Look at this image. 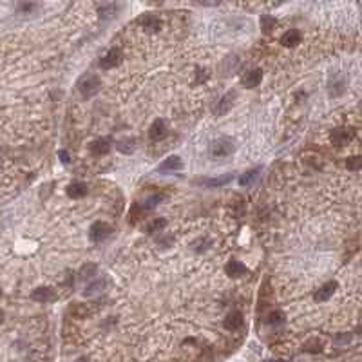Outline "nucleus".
<instances>
[{"instance_id":"obj_1","label":"nucleus","mask_w":362,"mask_h":362,"mask_svg":"<svg viewBox=\"0 0 362 362\" xmlns=\"http://www.w3.org/2000/svg\"><path fill=\"white\" fill-rule=\"evenodd\" d=\"M236 152V145L230 138L221 136L218 140H214L210 145H208V156L212 159H225V157H230Z\"/></svg>"},{"instance_id":"obj_2","label":"nucleus","mask_w":362,"mask_h":362,"mask_svg":"<svg viewBox=\"0 0 362 362\" xmlns=\"http://www.w3.org/2000/svg\"><path fill=\"white\" fill-rule=\"evenodd\" d=\"M102 89V82L96 75H83L78 80V91L82 93L83 98H91Z\"/></svg>"},{"instance_id":"obj_3","label":"nucleus","mask_w":362,"mask_h":362,"mask_svg":"<svg viewBox=\"0 0 362 362\" xmlns=\"http://www.w3.org/2000/svg\"><path fill=\"white\" fill-rule=\"evenodd\" d=\"M110 234H112V226L107 225L105 221H96L89 228V239L93 243H102L109 237Z\"/></svg>"},{"instance_id":"obj_4","label":"nucleus","mask_w":362,"mask_h":362,"mask_svg":"<svg viewBox=\"0 0 362 362\" xmlns=\"http://www.w3.org/2000/svg\"><path fill=\"white\" fill-rule=\"evenodd\" d=\"M123 55H122V51L120 49H110L107 55L103 56L102 60H100V67L102 69H112V67H116V65H120V62H122Z\"/></svg>"},{"instance_id":"obj_5","label":"nucleus","mask_w":362,"mask_h":362,"mask_svg":"<svg viewBox=\"0 0 362 362\" xmlns=\"http://www.w3.org/2000/svg\"><path fill=\"white\" fill-rule=\"evenodd\" d=\"M167 136V122L165 120H154L151 127H149V138L152 142H159Z\"/></svg>"},{"instance_id":"obj_6","label":"nucleus","mask_w":362,"mask_h":362,"mask_svg":"<svg viewBox=\"0 0 362 362\" xmlns=\"http://www.w3.org/2000/svg\"><path fill=\"white\" fill-rule=\"evenodd\" d=\"M183 169V161H181V157L179 156H171L167 157L163 163L157 167V172H161V174H167V172H178Z\"/></svg>"},{"instance_id":"obj_7","label":"nucleus","mask_w":362,"mask_h":362,"mask_svg":"<svg viewBox=\"0 0 362 362\" xmlns=\"http://www.w3.org/2000/svg\"><path fill=\"white\" fill-rule=\"evenodd\" d=\"M351 140H353V130H349V129H335L333 132H331V142H333V145H337V147H344V145H348Z\"/></svg>"},{"instance_id":"obj_8","label":"nucleus","mask_w":362,"mask_h":362,"mask_svg":"<svg viewBox=\"0 0 362 362\" xmlns=\"http://www.w3.org/2000/svg\"><path fill=\"white\" fill-rule=\"evenodd\" d=\"M232 181V174H225L221 178H201L198 179L196 183L203 185V187H208V189H219V187H225L226 183Z\"/></svg>"},{"instance_id":"obj_9","label":"nucleus","mask_w":362,"mask_h":362,"mask_svg":"<svg viewBox=\"0 0 362 362\" xmlns=\"http://www.w3.org/2000/svg\"><path fill=\"white\" fill-rule=\"evenodd\" d=\"M225 272L230 277H243V275H248V268L239 261H228L225 267Z\"/></svg>"},{"instance_id":"obj_10","label":"nucleus","mask_w":362,"mask_h":362,"mask_svg":"<svg viewBox=\"0 0 362 362\" xmlns=\"http://www.w3.org/2000/svg\"><path fill=\"white\" fill-rule=\"evenodd\" d=\"M261 80H263V73H261V69H253V71H248L243 78H241V82H243V85L245 87H248V89H253V87H257L261 83Z\"/></svg>"},{"instance_id":"obj_11","label":"nucleus","mask_w":362,"mask_h":362,"mask_svg":"<svg viewBox=\"0 0 362 362\" xmlns=\"http://www.w3.org/2000/svg\"><path fill=\"white\" fill-rule=\"evenodd\" d=\"M243 315H241V312H230V314L226 315L225 322H223V326H225L228 331H236V330H239L241 326H243Z\"/></svg>"},{"instance_id":"obj_12","label":"nucleus","mask_w":362,"mask_h":362,"mask_svg":"<svg viewBox=\"0 0 362 362\" xmlns=\"http://www.w3.org/2000/svg\"><path fill=\"white\" fill-rule=\"evenodd\" d=\"M234 98H236V93H226L221 100L218 102V107H216V114L218 116H223V114H226L228 110L232 109V103H234Z\"/></svg>"},{"instance_id":"obj_13","label":"nucleus","mask_w":362,"mask_h":362,"mask_svg":"<svg viewBox=\"0 0 362 362\" xmlns=\"http://www.w3.org/2000/svg\"><path fill=\"white\" fill-rule=\"evenodd\" d=\"M335 288H337V283H335V281H330V283H326V284H322V286L319 288V292L315 294V301L317 302L328 301L330 297L333 295Z\"/></svg>"},{"instance_id":"obj_14","label":"nucleus","mask_w":362,"mask_h":362,"mask_svg":"<svg viewBox=\"0 0 362 362\" xmlns=\"http://www.w3.org/2000/svg\"><path fill=\"white\" fill-rule=\"evenodd\" d=\"M31 299L38 302H49L55 299V292L51 288H36L33 294H31Z\"/></svg>"},{"instance_id":"obj_15","label":"nucleus","mask_w":362,"mask_h":362,"mask_svg":"<svg viewBox=\"0 0 362 362\" xmlns=\"http://www.w3.org/2000/svg\"><path fill=\"white\" fill-rule=\"evenodd\" d=\"M299 42H301V33L297 29H290V31H286V33L281 36V44L286 46V47H294Z\"/></svg>"},{"instance_id":"obj_16","label":"nucleus","mask_w":362,"mask_h":362,"mask_svg":"<svg viewBox=\"0 0 362 362\" xmlns=\"http://www.w3.org/2000/svg\"><path fill=\"white\" fill-rule=\"evenodd\" d=\"M110 151V145H109V140H96V142H93V145H91V154L93 156H105L107 152Z\"/></svg>"},{"instance_id":"obj_17","label":"nucleus","mask_w":362,"mask_h":362,"mask_svg":"<svg viewBox=\"0 0 362 362\" xmlns=\"http://www.w3.org/2000/svg\"><path fill=\"white\" fill-rule=\"evenodd\" d=\"M67 194H69V198H73V199L83 198V196L87 194V185L80 183V181H75V183H71L67 187Z\"/></svg>"},{"instance_id":"obj_18","label":"nucleus","mask_w":362,"mask_h":362,"mask_svg":"<svg viewBox=\"0 0 362 362\" xmlns=\"http://www.w3.org/2000/svg\"><path fill=\"white\" fill-rule=\"evenodd\" d=\"M142 26H143L147 31H151V33H154V31H157V29L161 28V20L157 18L156 15H145V16H142Z\"/></svg>"},{"instance_id":"obj_19","label":"nucleus","mask_w":362,"mask_h":362,"mask_svg":"<svg viewBox=\"0 0 362 362\" xmlns=\"http://www.w3.org/2000/svg\"><path fill=\"white\" fill-rule=\"evenodd\" d=\"M259 174H261L259 167H257V169H252V171H248V172H245V174L239 178V185H241V187H250V185L255 183V179L259 178Z\"/></svg>"},{"instance_id":"obj_20","label":"nucleus","mask_w":362,"mask_h":362,"mask_svg":"<svg viewBox=\"0 0 362 362\" xmlns=\"http://www.w3.org/2000/svg\"><path fill=\"white\" fill-rule=\"evenodd\" d=\"M165 226H167V219L163 218H156L154 221H151L149 223V226H147V234H151V236H154V234L161 232Z\"/></svg>"},{"instance_id":"obj_21","label":"nucleus","mask_w":362,"mask_h":362,"mask_svg":"<svg viewBox=\"0 0 362 362\" xmlns=\"http://www.w3.org/2000/svg\"><path fill=\"white\" fill-rule=\"evenodd\" d=\"M116 149L120 152H123V154H130V152L134 151V140H122V142H118L116 143Z\"/></svg>"},{"instance_id":"obj_22","label":"nucleus","mask_w":362,"mask_h":362,"mask_svg":"<svg viewBox=\"0 0 362 362\" xmlns=\"http://www.w3.org/2000/svg\"><path fill=\"white\" fill-rule=\"evenodd\" d=\"M103 286H105V283H103L102 279L94 281V283H91L89 286H87V290H85V295H87V297H91V295L100 294V292L103 290Z\"/></svg>"},{"instance_id":"obj_23","label":"nucleus","mask_w":362,"mask_h":362,"mask_svg":"<svg viewBox=\"0 0 362 362\" xmlns=\"http://www.w3.org/2000/svg\"><path fill=\"white\" fill-rule=\"evenodd\" d=\"M261 26H263V29L268 33V31H272V29L275 28V18L270 16V15H263V16H261Z\"/></svg>"},{"instance_id":"obj_24","label":"nucleus","mask_w":362,"mask_h":362,"mask_svg":"<svg viewBox=\"0 0 362 362\" xmlns=\"http://www.w3.org/2000/svg\"><path fill=\"white\" fill-rule=\"evenodd\" d=\"M344 85H346V82H344V80H339V82H335L333 87L330 89V94H331V96H341L342 93L346 91V87H344Z\"/></svg>"},{"instance_id":"obj_25","label":"nucleus","mask_w":362,"mask_h":362,"mask_svg":"<svg viewBox=\"0 0 362 362\" xmlns=\"http://www.w3.org/2000/svg\"><path fill=\"white\" fill-rule=\"evenodd\" d=\"M361 165H362V159L359 156L349 157L348 161H346V167H348L349 171H359V169H361Z\"/></svg>"},{"instance_id":"obj_26","label":"nucleus","mask_w":362,"mask_h":362,"mask_svg":"<svg viewBox=\"0 0 362 362\" xmlns=\"http://www.w3.org/2000/svg\"><path fill=\"white\" fill-rule=\"evenodd\" d=\"M165 196L163 194H156V196H152V198L147 199V203H145V208H154V206L159 203V201H163Z\"/></svg>"},{"instance_id":"obj_27","label":"nucleus","mask_w":362,"mask_h":362,"mask_svg":"<svg viewBox=\"0 0 362 362\" xmlns=\"http://www.w3.org/2000/svg\"><path fill=\"white\" fill-rule=\"evenodd\" d=\"M94 272H96V267H94V265H87V267H83V268H82V272H80L82 275H80V277H82L83 281H85V279H91V277H93L91 273H94Z\"/></svg>"},{"instance_id":"obj_28","label":"nucleus","mask_w":362,"mask_h":362,"mask_svg":"<svg viewBox=\"0 0 362 362\" xmlns=\"http://www.w3.org/2000/svg\"><path fill=\"white\" fill-rule=\"evenodd\" d=\"M268 322H270V324H279V322H284V314H283V312H275V314H272L270 317H268Z\"/></svg>"},{"instance_id":"obj_29","label":"nucleus","mask_w":362,"mask_h":362,"mask_svg":"<svg viewBox=\"0 0 362 362\" xmlns=\"http://www.w3.org/2000/svg\"><path fill=\"white\" fill-rule=\"evenodd\" d=\"M58 156H60V159L63 161V163H69V161H71V159H69V154L65 151H60L58 152Z\"/></svg>"},{"instance_id":"obj_30","label":"nucleus","mask_w":362,"mask_h":362,"mask_svg":"<svg viewBox=\"0 0 362 362\" xmlns=\"http://www.w3.org/2000/svg\"><path fill=\"white\" fill-rule=\"evenodd\" d=\"M0 322H4V312L0 310Z\"/></svg>"},{"instance_id":"obj_31","label":"nucleus","mask_w":362,"mask_h":362,"mask_svg":"<svg viewBox=\"0 0 362 362\" xmlns=\"http://www.w3.org/2000/svg\"><path fill=\"white\" fill-rule=\"evenodd\" d=\"M78 362H85V359H80V361H78Z\"/></svg>"}]
</instances>
